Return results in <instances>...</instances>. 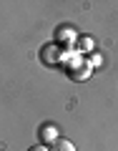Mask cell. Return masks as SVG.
<instances>
[{"label": "cell", "mask_w": 118, "mask_h": 151, "mask_svg": "<svg viewBox=\"0 0 118 151\" xmlns=\"http://www.w3.org/2000/svg\"><path fill=\"white\" fill-rule=\"evenodd\" d=\"M50 151H75V146H73V141L70 139H63V136H58V139L53 141V144L48 146Z\"/></svg>", "instance_id": "cell-3"}, {"label": "cell", "mask_w": 118, "mask_h": 151, "mask_svg": "<svg viewBox=\"0 0 118 151\" xmlns=\"http://www.w3.org/2000/svg\"><path fill=\"white\" fill-rule=\"evenodd\" d=\"M55 38H58V45L60 43L68 45V43H73V40H75V33L70 30V28H60V30H55Z\"/></svg>", "instance_id": "cell-4"}, {"label": "cell", "mask_w": 118, "mask_h": 151, "mask_svg": "<svg viewBox=\"0 0 118 151\" xmlns=\"http://www.w3.org/2000/svg\"><path fill=\"white\" fill-rule=\"evenodd\" d=\"M55 50H58V45H55V43H48L43 50H40V60H43L45 65H55V63H58V58H55Z\"/></svg>", "instance_id": "cell-2"}, {"label": "cell", "mask_w": 118, "mask_h": 151, "mask_svg": "<svg viewBox=\"0 0 118 151\" xmlns=\"http://www.w3.org/2000/svg\"><path fill=\"white\" fill-rule=\"evenodd\" d=\"M28 151H50V149H48V146H45V144H35V146H30V149H28Z\"/></svg>", "instance_id": "cell-6"}, {"label": "cell", "mask_w": 118, "mask_h": 151, "mask_svg": "<svg viewBox=\"0 0 118 151\" xmlns=\"http://www.w3.org/2000/svg\"><path fill=\"white\" fill-rule=\"evenodd\" d=\"M38 139H40V144L50 146L55 139H58V126H55V124H45V126H40V131H38Z\"/></svg>", "instance_id": "cell-1"}, {"label": "cell", "mask_w": 118, "mask_h": 151, "mask_svg": "<svg viewBox=\"0 0 118 151\" xmlns=\"http://www.w3.org/2000/svg\"><path fill=\"white\" fill-rule=\"evenodd\" d=\"M78 48H81V50H86V53H88V50L93 48V40H91V38H88V35L78 38Z\"/></svg>", "instance_id": "cell-5"}]
</instances>
